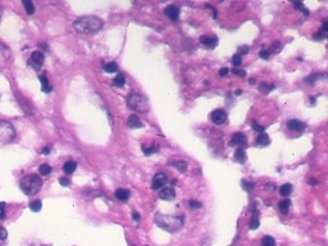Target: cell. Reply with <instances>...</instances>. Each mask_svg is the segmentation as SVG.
I'll return each mask as SVG.
<instances>
[{"label": "cell", "instance_id": "39", "mask_svg": "<svg viewBox=\"0 0 328 246\" xmlns=\"http://www.w3.org/2000/svg\"><path fill=\"white\" fill-rule=\"evenodd\" d=\"M248 51H249L248 46H246V45H241V46H239L238 53H237V54H239L240 56H242V55H246V54L248 53Z\"/></svg>", "mask_w": 328, "mask_h": 246}, {"label": "cell", "instance_id": "14", "mask_svg": "<svg viewBox=\"0 0 328 246\" xmlns=\"http://www.w3.org/2000/svg\"><path fill=\"white\" fill-rule=\"evenodd\" d=\"M127 126L129 128H142L143 127V123L140 120L139 117L136 116V114H130L128 119H127Z\"/></svg>", "mask_w": 328, "mask_h": 246}, {"label": "cell", "instance_id": "24", "mask_svg": "<svg viewBox=\"0 0 328 246\" xmlns=\"http://www.w3.org/2000/svg\"><path fill=\"white\" fill-rule=\"evenodd\" d=\"M113 83H114V85L117 88H122L124 85H125V76H124L123 73H118V74L114 78Z\"/></svg>", "mask_w": 328, "mask_h": 246}, {"label": "cell", "instance_id": "5", "mask_svg": "<svg viewBox=\"0 0 328 246\" xmlns=\"http://www.w3.org/2000/svg\"><path fill=\"white\" fill-rule=\"evenodd\" d=\"M15 136L14 129L7 121L0 120V142H9Z\"/></svg>", "mask_w": 328, "mask_h": 246}, {"label": "cell", "instance_id": "1", "mask_svg": "<svg viewBox=\"0 0 328 246\" xmlns=\"http://www.w3.org/2000/svg\"><path fill=\"white\" fill-rule=\"evenodd\" d=\"M103 20L95 15H84L78 18L73 22V27L82 34H93L103 27Z\"/></svg>", "mask_w": 328, "mask_h": 246}, {"label": "cell", "instance_id": "48", "mask_svg": "<svg viewBox=\"0 0 328 246\" xmlns=\"http://www.w3.org/2000/svg\"><path fill=\"white\" fill-rule=\"evenodd\" d=\"M132 218L134 221H139L140 219V214L138 212H133L132 213Z\"/></svg>", "mask_w": 328, "mask_h": 246}, {"label": "cell", "instance_id": "29", "mask_svg": "<svg viewBox=\"0 0 328 246\" xmlns=\"http://www.w3.org/2000/svg\"><path fill=\"white\" fill-rule=\"evenodd\" d=\"M322 73H314V74H311L309 76H307L304 81H306L307 83H309L310 85H312V84H314L317 80H320L322 78Z\"/></svg>", "mask_w": 328, "mask_h": 246}, {"label": "cell", "instance_id": "52", "mask_svg": "<svg viewBox=\"0 0 328 246\" xmlns=\"http://www.w3.org/2000/svg\"><path fill=\"white\" fill-rule=\"evenodd\" d=\"M242 92H243L242 90H237V91H235V94H236V95H241Z\"/></svg>", "mask_w": 328, "mask_h": 246}, {"label": "cell", "instance_id": "47", "mask_svg": "<svg viewBox=\"0 0 328 246\" xmlns=\"http://www.w3.org/2000/svg\"><path fill=\"white\" fill-rule=\"evenodd\" d=\"M308 183H309L310 186H317V184H319V181H317L315 177H311L309 179V181H308Z\"/></svg>", "mask_w": 328, "mask_h": 246}, {"label": "cell", "instance_id": "54", "mask_svg": "<svg viewBox=\"0 0 328 246\" xmlns=\"http://www.w3.org/2000/svg\"><path fill=\"white\" fill-rule=\"evenodd\" d=\"M1 14H2V7L0 6V18H1Z\"/></svg>", "mask_w": 328, "mask_h": 246}, {"label": "cell", "instance_id": "35", "mask_svg": "<svg viewBox=\"0 0 328 246\" xmlns=\"http://www.w3.org/2000/svg\"><path fill=\"white\" fill-rule=\"evenodd\" d=\"M189 206H190V208L191 209V210H196V209H200L203 206V204L198 200L191 199L189 201Z\"/></svg>", "mask_w": 328, "mask_h": 246}, {"label": "cell", "instance_id": "11", "mask_svg": "<svg viewBox=\"0 0 328 246\" xmlns=\"http://www.w3.org/2000/svg\"><path fill=\"white\" fill-rule=\"evenodd\" d=\"M246 142H247L246 136L244 135L243 133L237 132V133H235V134H233L229 144H230V145H240V146H243V145H246Z\"/></svg>", "mask_w": 328, "mask_h": 246}, {"label": "cell", "instance_id": "4", "mask_svg": "<svg viewBox=\"0 0 328 246\" xmlns=\"http://www.w3.org/2000/svg\"><path fill=\"white\" fill-rule=\"evenodd\" d=\"M127 105L133 111L140 113H147L150 108L147 99L142 94L136 92L129 94V96L127 97Z\"/></svg>", "mask_w": 328, "mask_h": 246}, {"label": "cell", "instance_id": "46", "mask_svg": "<svg viewBox=\"0 0 328 246\" xmlns=\"http://www.w3.org/2000/svg\"><path fill=\"white\" fill-rule=\"evenodd\" d=\"M323 32L327 33V30H328V21H327V18H323V20H322V26L320 28Z\"/></svg>", "mask_w": 328, "mask_h": 246}, {"label": "cell", "instance_id": "32", "mask_svg": "<svg viewBox=\"0 0 328 246\" xmlns=\"http://www.w3.org/2000/svg\"><path fill=\"white\" fill-rule=\"evenodd\" d=\"M173 165H175L176 168L178 169L180 172H184L187 169V166H188V165H187V163L185 161H177L173 164Z\"/></svg>", "mask_w": 328, "mask_h": 246}, {"label": "cell", "instance_id": "28", "mask_svg": "<svg viewBox=\"0 0 328 246\" xmlns=\"http://www.w3.org/2000/svg\"><path fill=\"white\" fill-rule=\"evenodd\" d=\"M22 4H23V6L25 8L26 13H27L28 14H33L35 13V6H34V4L32 3V1H30V0H23Z\"/></svg>", "mask_w": 328, "mask_h": 246}, {"label": "cell", "instance_id": "21", "mask_svg": "<svg viewBox=\"0 0 328 246\" xmlns=\"http://www.w3.org/2000/svg\"><path fill=\"white\" fill-rule=\"evenodd\" d=\"M291 191H293V185L290 184V183H285L279 188L280 195L282 196H289Z\"/></svg>", "mask_w": 328, "mask_h": 246}, {"label": "cell", "instance_id": "16", "mask_svg": "<svg viewBox=\"0 0 328 246\" xmlns=\"http://www.w3.org/2000/svg\"><path fill=\"white\" fill-rule=\"evenodd\" d=\"M269 137L268 134L265 133H261L259 134V136L256 138V140H255V144L259 147H265L269 144Z\"/></svg>", "mask_w": 328, "mask_h": 246}, {"label": "cell", "instance_id": "22", "mask_svg": "<svg viewBox=\"0 0 328 246\" xmlns=\"http://www.w3.org/2000/svg\"><path fill=\"white\" fill-rule=\"evenodd\" d=\"M43 208V202L40 199H36L29 203V209L34 212H39Z\"/></svg>", "mask_w": 328, "mask_h": 246}, {"label": "cell", "instance_id": "38", "mask_svg": "<svg viewBox=\"0 0 328 246\" xmlns=\"http://www.w3.org/2000/svg\"><path fill=\"white\" fill-rule=\"evenodd\" d=\"M326 38V33L323 32L321 29H320L314 35V39L316 40H324Z\"/></svg>", "mask_w": 328, "mask_h": 246}, {"label": "cell", "instance_id": "49", "mask_svg": "<svg viewBox=\"0 0 328 246\" xmlns=\"http://www.w3.org/2000/svg\"><path fill=\"white\" fill-rule=\"evenodd\" d=\"M50 153V148L49 146H44L43 149V154L44 155H48Z\"/></svg>", "mask_w": 328, "mask_h": 246}, {"label": "cell", "instance_id": "3", "mask_svg": "<svg viewBox=\"0 0 328 246\" xmlns=\"http://www.w3.org/2000/svg\"><path fill=\"white\" fill-rule=\"evenodd\" d=\"M43 184V182L39 175L31 173L21 178V180L19 182V187L26 195L32 196L37 194L40 190Z\"/></svg>", "mask_w": 328, "mask_h": 246}, {"label": "cell", "instance_id": "15", "mask_svg": "<svg viewBox=\"0 0 328 246\" xmlns=\"http://www.w3.org/2000/svg\"><path fill=\"white\" fill-rule=\"evenodd\" d=\"M114 196L117 197V199L121 201H127L130 197V190H126V188L119 187L114 191Z\"/></svg>", "mask_w": 328, "mask_h": 246}, {"label": "cell", "instance_id": "18", "mask_svg": "<svg viewBox=\"0 0 328 246\" xmlns=\"http://www.w3.org/2000/svg\"><path fill=\"white\" fill-rule=\"evenodd\" d=\"M234 158H235V160H236L237 161H239L240 164H244V163H246V159H247L246 151H244V150H243V148H241V147L238 148V149L235 151V153H234Z\"/></svg>", "mask_w": 328, "mask_h": 246}, {"label": "cell", "instance_id": "19", "mask_svg": "<svg viewBox=\"0 0 328 246\" xmlns=\"http://www.w3.org/2000/svg\"><path fill=\"white\" fill-rule=\"evenodd\" d=\"M291 200H290V199H287V198H286V199H283V200L279 201V203H278L279 211L282 212L283 214H287L288 212H289V209H290V207H291Z\"/></svg>", "mask_w": 328, "mask_h": 246}, {"label": "cell", "instance_id": "8", "mask_svg": "<svg viewBox=\"0 0 328 246\" xmlns=\"http://www.w3.org/2000/svg\"><path fill=\"white\" fill-rule=\"evenodd\" d=\"M287 127L291 131H295V132H302V131H304L305 128H306V124L303 121L299 120V119L293 118V119L288 120Z\"/></svg>", "mask_w": 328, "mask_h": 246}, {"label": "cell", "instance_id": "20", "mask_svg": "<svg viewBox=\"0 0 328 246\" xmlns=\"http://www.w3.org/2000/svg\"><path fill=\"white\" fill-rule=\"evenodd\" d=\"M77 164L73 161H67L65 163V165H63V170L65 171V173L66 174H71L73 173L76 169Z\"/></svg>", "mask_w": 328, "mask_h": 246}, {"label": "cell", "instance_id": "17", "mask_svg": "<svg viewBox=\"0 0 328 246\" xmlns=\"http://www.w3.org/2000/svg\"><path fill=\"white\" fill-rule=\"evenodd\" d=\"M39 80L41 83V91L43 92L48 93L52 91V87L50 86L47 76H45L44 74H40V75H39Z\"/></svg>", "mask_w": 328, "mask_h": 246}, {"label": "cell", "instance_id": "53", "mask_svg": "<svg viewBox=\"0 0 328 246\" xmlns=\"http://www.w3.org/2000/svg\"><path fill=\"white\" fill-rule=\"evenodd\" d=\"M310 100H311V103H315V97L311 96V97H310Z\"/></svg>", "mask_w": 328, "mask_h": 246}, {"label": "cell", "instance_id": "41", "mask_svg": "<svg viewBox=\"0 0 328 246\" xmlns=\"http://www.w3.org/2000/svg\"><path fill=\"white\" fill-rule=\"evenodd\" d=\"M5 210H6V203L0 202V219H4L5 216H6Z\"/></svg>", "mask_w": 328, "mask_h": 246}, {"label": "cell", "instance_id": "42", "mask_svg": "<svg viewBox=\"0 0 328 246\" xmlns=\"http://www.w3.org/2000/svg\"><path fill=\"white\" fill-rule=\"evenodd\" d=\"M69 179L66 177H61L59 178V184L62 187H69Z\"/></svg>", "mask_w": 328, "mask_h": 246}, {"label": "cell", "instance_id": "10", "mask_svg": "<svg viewBox=\"0 0 328 246\" xmlns=\"http://www.w3.org/2000/svg\"><path fill=\"white\" fill-rule=\"evenodd\" d=\"M32 62V65L35 67H40L43 65V62H44V55L41 51H34L32 54H31L30 57V61Z\"/></svg>", "mask_w": 328, "mask_h": 246}, {"label": "cell", "instance_id": "55", "mask_svg": "<svg viewBox=\"0 0 328 246\" xmlns=\"http://www.w3.org/2000/svg\"><path fill=\"white\" fill-rule=\"evenodd\" d=\"M130 246H137V245H135V244H132V245H130Z\"/></svg>", "mask_w": 328, "mask_h": 246}, {"label": "cell", "instance_id": "30", "mask_svg": "<svg viewBox=\"0 0 328 246\" xmlns=\"http://www.w3.org/2000/svg\"><path fill=\"white\" fill-rule=\"evenodd\" d=\"M281 49H282V45L280 44L279 41H274V43H272V44L270 45L269 49L268 51L269 52V54H276L278 52H280Z\"/></svg>", "mask_w": 328, "mask_h": 246}, {"label": "cell", "instance_id": "2", "mask_svg": "<svg viewBox=\"0 0 328 246\" xmlns=\"http://www.w3.org/2000/svg\"><path fill=\"white\" fill-rule=\"evenodd\" d=\"M154 221L161 229L169 233H175L183 228L184 217L181 216H169L157 212L154 217Z\"/></svg>", "mask_w": 328, "mask_h": 246}, {"label": "cell", "instance_id": "6", "mask_svg": "<svg viewBox=\"0 0 328 246\" xmlns=\"http://www.w3.org/2000/svg\"><path fill=\"white\" fill-rule=\"evenodd\" d=\"M227 119V113L221 109H216L211 113V120L217 125L223 124Z\"/></svg>", "mask_w": 328, "mask_h": 246}, {"label": "cell", "instance_id": "44", "mask_svg": "<svg viewBox=\"0 0 328 246\" xmlns=\"http://www.w3.org/2000/svg\"><path fill=\"white\" fill-rule=\"evenodd\" d=\"M269 52L268 51V50H262V51H260L259 52V57H260V58H261V59H263V60H267V59H269Z\"/></svg>", "mask_w": 328, "mask_h": 246}, {"label": "cell", "instance_id": "12", "mask_svg": "<svg viewBox=\"0 0 328 246\" xmlns=\"http://www.w3.org/2000/svg\"><path fill=\"white\" fill-rule=\"evenodd\" d=\"M179 14H180V9L173 4L169 5V6H166L165 8V14L171 20H176L179 17Z\"/></svg>", "mask_w": 328, "mask_h": 246}, {"label": "cell", "instance_id": "51", "mask_svg": "<svg viewBox=\"0 0 328 246\" xmlns=\"http://www.w3.org/2000/svg\"><path fill=\"white\" fill-rule=\"evenodd\" d=\"M255 82H256V80H255V79H253V78H250V79L248 80V83L250 84V85H254V84H255Z\"/></svg>", "mask_w": 328, "mask_h": 246}, {"label": "cell", "instance_id": "45", "mask_svg": "<svg viewBox=\"0 0 328 246\" xmlns=\"http://www.w3.org/2000/svg\"><path fill=\"white\" fill-rule=\"evenodd\" d=\"M228 72H229L228 67H221V69H220V70H218V74H220V76H221V77H224L225 75L228 74Z\"/></svg>", "mask_w": 328, "mask_h": 246}, {"label": "cell", "instance_id": "7", "mask_svg": "<svg viewBox=\"0 0 328 246\" xmlns=\"http://www.w3.org/2000/svg\"><path fill=\"white\" fill-rule=\"evenodd\" d=\"M166 181H168V176L166 174H165L164 172H158L156 173L152 179V183H151V188L152 190H159L160 187H162L163 186L166 185Z\"/></svg>", "mask_w": 328, "mask_h": 246}, {"label": "cell", "instance_id": "23", "mask_svg": "<svg viewBox=\"0 0 328 246\" xmlns=\"http://www.w3.org/2000/svg\"><path fill=\"white\" fill-rule=\"evenodd\" d=\"M261 246H276V242L273 237L269 235H264L261 239Z\"/></svg>", "mask_w": 328, "mask_h": 246}, {"label": "cell", "instance_id": "40", "mask_svg": "<svg viewBox=\"0 0 328 246\" xmlns=\"http://www.w3.org/2000/svg\"><path fill=\"white\" fill-rule=\"evenodd\" d=\"M8 238V232L7 230L5 229L3 226H0V240L1 241H4V240H6Z\"/></svg>", "mask_w": 328, "mask_h": 246}, {"label": "cell", "instance_id": "33", "mask_svg": "<svg viewBox=\"0 0 328 246\" xmlns=\"http://www.w3.org/2000/svg\"><path fill=\"white\" fill-rule=\"evenodd\" d=\"M294 8H295L296 10H298V11L302 12L305 15H308V14H309V11L305 8V6L303 5L302 2L297 1V2H294Z\"/></svg>", "mask_w": 328, "mask_h": 246}, {"label": "cell", "instance_id": "57", "mask_svg": "<svg viewBox=\"0 0 328 246\" xmlns=\"http://www.w3.org/2000/svg\"><path fill=\"white\" fill-rule=\"evenodd\" d=\"M0 246H1V245H0Z\"/></svg>", "mask_w": 328, "mask_h": 246}, {"label": "cell", "instance_id": "37", "mask_svg": "<svg viewBox=\"0 0 328 246\" xmlns=\"http://www.w3.org/2000/svg\"><path fill=\"white\" fill-rule=\"evenodd\" d=\"M232 64L234 65H236V66L241 65V64H242V56H240L237 53L234 54L233 57H232Z\"/></svg>", "mask_w": 328, "mask_h": 246}, {"label": "cell", "instance_id": "50", "mask_svg": "<svg viewBox=\"0 0 328 246\" xmlns=\"http://www.w3.org/2000/svg\"><path fill=\"white\" fill-rule=\"evenodd\" d=\"M39 46H40V48H43V50H47L48 49V45L46 44L45 43H40Z\"/></svg>", "mask_w": 328, "mask_h": 246}, {"label": "cell", "instance_id": "26", "mask_svg": "<svg viewBox=\"0 0 328 246\" xmlns=\"http://www.w3.org/2000/svg\"><path fill=\"white\" fill-rule=\"evenodd\" d=\"M159 149H160V147H159V145H157V144H153V145H151V146H149V147H146V146L142 145L143 152L145 155H146V156L158 152Z\"/></svg>", "mask_w": 328, "mask_h": 246}, {"label": "cell", "instance_id": "13", "mask_svg": "<svg viewBox=\"0 0 328 246\" xmlns=\"http://www.w3.org/2000/svg\"><path fill=\"white\" fill-rule=\"evenodd\" d=\"M199 40L202 44H204L205 46L209 47V48H215L217 44V38L216 36H201L199 38Z\"/></svg>", "mask_w": 328, "mask_h": 246}, {"label": "cell", "instance_id": "36", "mask_svg": "<svg viewBox=\"0 0 328 246\" xmlns=\"http://www.w3.org/2000/svg\"><path fill=\"white\" fill-rule=\"evenodd\" d=\"M251 126H252V128H253L254 131H256V132H259V133H262L263 131L265 130V127H264V126H261V125H260V124L256 121V120H252Z\"/></svg>", "mask_w": 328, "mask_h": 246}, {"label": "cell", "instance_id": "56", "mask_svg": "<svg viewBox=\"0 0 328 246\" xmlns=\"http://www.w3.org/2000/svg\"><path fill=\"white\" fill-rule=\"evenodd\" d=\"M41 246H48V245H41Z\"/></svg>", "mask_w": 328, "mask_h": 246}, {"label": "cell", "instance_id": "34", "mask_svg": "<svg viewBox=\"0 0 328 246\" xmlns=\"http://www.w3.org/2000/svg\"><path fill=\"white\" fill-rule=\"evenodd\" d=\"M255 187V183L253 182H249V181H246V180H242V187L243 188L244 190H252V188H254Z\"/></svg>", "mask_w": 328, "mask_h": 246}, {"label": "cell", "instance_id": "31", "mask_svg": "<svg viewBox=\"0 0 328 246\" xmlns=\"http://www.w3.org/2000/svg\"><path fill=\"white\" fill-rule=\"evenodd\" d=\"M51 170H52L51 166L47 164H43L39 167V171L41 175H48L51 172Z\"/></svg>", "mask_w": 328, "mask_h": 246}, {"label": "cell", "instance_id": "43", "mask_svg": "<svg viewBox=\"0 0 328 246\" xmlns=\"http://www.w3.org/2000/svg\"><path fill=\"white\" fill-rule=\"evenodd\" d=\"M232 73L235 75H238L240 77H244L246 76V71L243 69H232Z\"/></svg>", "mask_w": 328, "mask_h": 246}, {"label": "cell", "instance_id": "25", "mask_svg": "<svg viewBox=\"0 0 328 246\" xmlns=\"http://www.w3.org/2000/svg\"><path fill=\"white\" fill-rule=\"evenodd\" d=\"M258 213H253L251 219L249 220L248 227L250 230H257L259 228V226H260V220H259V217H258Z\"/></svg>", "mask_w": 328, "mask_h": 246}, {"label": "cell", "instance_id": "9", "mask_svg": "<svg viewBox=\"0 0 328 246\" xmlns=\"http://www.w3.org/2000/svg\"><path fill=\"white\" fill-rule=\"evenodd\" d=\"M176 196L175 193V190L172 187H164L162 190L159 193V197L160 199L165 200V201H171L173 200Z\"/></svg>", "mask_w": 328, "mask_h": 246}, {"label": "cell", "instance_id": "27", "mask_svg": "<svg viewBox=\"0 0 328 246\" xmlns=\"http://www.w3.org/2000/svg\"><path fill=\"white\" fill-rule=\"evenodd\" d=\"M104 70L109 73H114L118 70V66L116 62H109L104 65Z\"/></svg>", "mask_w": 328, "mask_h": 246}]
</instances>
